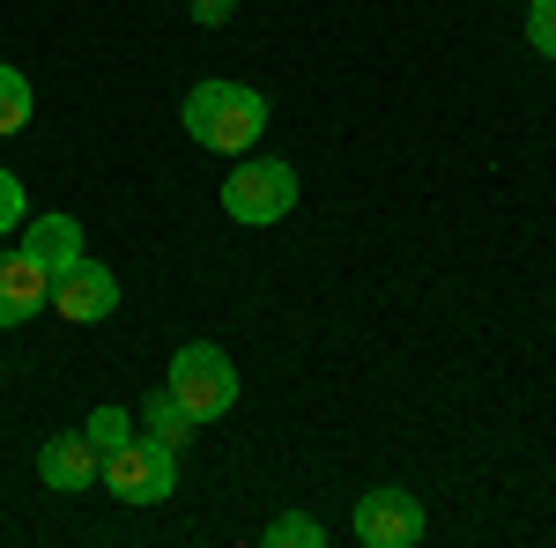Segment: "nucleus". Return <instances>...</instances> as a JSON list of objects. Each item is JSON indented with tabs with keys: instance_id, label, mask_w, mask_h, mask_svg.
Here are the masks:
<instances>
[{
	"instance_id": "16",
	"label": "nucleus",
	"mask_w": 556,
	"mask_h": 548,
	"mask_svg": "<svg viewBox=\"0 0 556 548\" xmlns=\"http://www.w3.org/2000/svg\"><path fill=\"white\" fill-rule=\"evenodd\" d=\"M193 15H201V23H223V15H230V0H193Z\"/></svg>"
},
{
	"instance_id": "13",
	"label": "nucleus",
	"mask_w": 556,
	"mask_h": 548,
	"mask_svg": "<svg viewBox=\"0 0 556 548\" xmlns=\"http://www.w3.org/2000/svg\"><path fill=\"white\" fill-rule=\"evenodd\" d=\"M23 119H30V82L15 67H0V133H15Z\"/></svg>"
},
{
	"instance_id": "9",
	"label": "nucleus",
	"mask_w": 556,
	"mask_h": 548,
	"mask_svg": "<svg viewBox=\"0 0 556 548\" xmlns=\"http://www.w3.org/2000/svg\"><path fill=\"white\" fill-rule=\"evenodd\" d=\"M23 253L38 259L45 275H67L83 259V222L75 215H23Z\"/></svg>"
},
{
	"instance_id": "2",
	"label": "nucleus",
	"mask_w": 556,
	"mask_h": 548,
	"mask_svg": "<svg viewBox=\"0 0 556 548\" xmlns=\"http://www.w3.org/2000/svg\"><path fill=\"white\" fill-rule=\"evenodd\" d=\"M164 393H172L193 422H215V416L238 408V364H230L215 341H186L172 356V385H164Z\"/></svg>"
},
{
	"instance_id": "7",
	"label": "nucleus",
	"mask_w": 556,
	"mask_h": 548,
	"mask_svg": "<svg viewBox=\"0 0 556 548\" xmlns=\"http://www.w3.org/2000/svg\"><path fill=\"white\" fill-rule=\"evenodd\" d=\"M45 304H52V275H45L23 245L0 253V327H30Z\"/></svg>"
},
{
	"instance_id": "14",
	"label": "nucleus",
	"mask_w": 556,
	"mask_h": 548,
	"mask_svg": "<svg viewBox=\"0 0 556 548\" xmlns=\"http://www.w3.org/2000/svg\"><path fill=\"white\" fill-rule=\"evenodd\" d=\"M527 44H534L542 60H556V0H534V8H527Z\"/></svg>"
},
{
	"instance_id": "5",
	"label": "nucleus",
	"mask_w": 556,
	"mask_h": 548,
	"mask_svg": "<svg viewBox=\"0 0 556 548\" xmlns=\"http://www.w3.org/2000/svg\"><path fill=\"white\" fill-rule=\"evenodd\" d=\"M356 541L364 548H416L424 541V505L408 497V489H371V497H356Z\"/></svg>"
},
{
	"instance_id": "15",
	"label": "nucleus",
	"mask_w": 556,
	"mask_h": 548,
	"mask_svg": "<svg viewBox=\"0 0 556 548\" xmlns=\"http://www.w3.org/2000/svg\"><path fill=\"white\" fill-rule=\"evenodd\" d=\"M23 215H30V201H23V178H15V170H0V230H23Z\"/></svg>"
},
{
	"instance_id": "1",
	"label": "nucleus",
	"mask_w": 556,
	"mask_h": 548,
	"mask_svg": "<svg viewBox=\"0 0 556 548\" xmlns=\"http://www.w3.org/2000/svg\"><path fill=\"white\" fill-rule=\"evenodd\" d=\"M186 133L201 141V149H215V156H245L260 133H267V97L245 82H193L186 89Z\"/></svg>"
},
{
	"instance_id": "6",
	"label": "nucleus",
	"mask_w": 556,
	"mask_h": 548,
	"mask_svg": "<svg viewBox=\"0 0 556 548\" xmlns=\"http://www.w3.org/2000/svg\"><path fill=\"white\" fill-rule=\"evenodd\" d=\"M52 311H60V319H75V327L112 319V311H119V275H112V267H97V259H75L67 275H52Z\"/></svg>"
},
{
	"instance_id": "8",
	"label": "nucleus",
	"mask_w": 556,
	"mask_h": 548,
	"mask_svg": "<svg viewBox=\"0 0 556 548\" xmlns=\"http://www.w3.org/2000/svg\"><path fill=\"white\" fill-rule=\"evenodd\" d=\"M38 474H45V489H60V497H75V489H89V482L104 474V453L89 445L83 430H60V437H45V453H38Z\"/></svg>"
},
{
	"instance_id": "3",
	"label": "nucleus",
	"mask_w": 556,
	"mask_h": 548,
	"mask_svg": "<svg viewBox=\"0 0 556 548\" xmlns=\"http://www.w3.org/2000/svg\"><path fill=\"white\" fill-rule=\"evenodd\" d=\"M290 208H298V170L275 164V156H238V170L223 178V215L230 222L267 230V222H282Z\"/></svg>"
},
{
	"instance_id": "12",
	"label": "nucleus",
	"mask_w": 556,
	"mask_h": 548,
	"mask_svg": "<svg viewBox=\"0 0 556 548\" xmlns=\"http://www.w3.org/2000/svg\"><path fill=\"white\" fill-rule=\"evenodd\" d=\"M83 437L97 445V453H112V445H127V437H134V416H127V408H97V416L83 422Z\"/></svg>"
},
{
	"instance_id": "11",
	"label": "nucleus",
	"mask_w": 556,
	"mask_h": 548,
	"mask_svg": "<svg viewBox=\"0 0 556 548\" xmlns=\"http://www.w3.org/2000/svg\"><path fill=\"white\" fill-rule=\"evenodd\" d=\"M267 548H319L327 541V526L319 519H304V511H282V519H267V534H260Z\"/></svg>"
},
{
	"instance_id": "10",
	"label": "nucleus",
	"mask_w": 556,
	"mask_h": 548,
	"mask_svg": "<svg viewBox=\"0 0 556 548\" xmlns=\"http://www.w3.org/2000/svg\"><path fill=\"white\" fill-rule=\"evenodd\" d=\"M141 430H149V437H156V445H186V437H193V416H186V408H178L172 393H149V400H141Z\"/></svg>"
},
{
	"instance_id": "4",
	"label": "nucleus",
	"mask_w": 556,
	"mask_h": 548,
	"mask_svg": "<svg viewBox=\"0 0 556 548\" xmlns=\"http://www.w3.org/2000/svg\"><path fill=\"white\" fill-rule=\"evenodd\" d=\"M119 505H164L178 482V453L172 445H156V437H127V445H112L104 453V474H97Z\"/></svg>"
}]
</instances>
